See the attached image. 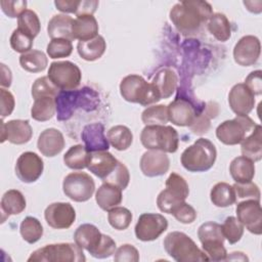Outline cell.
Returning a JSON list of instances; mask_svg holds the SVG:
<instances>
[{
  "label": "cell",
  "instance_id": "7dc6e473",
  "mask_svg": "<svg viewBox=\"0 0 262 262\" xmlns=\"http://www.w3.org/2000/svg\"><path fill=\"white\" fill-rule=\"evenodd\" d=\"M46 51L48 56L52 59L68 57L73 52V44L72 41L68 39H51L47 45Z\"/></svg>",
  "mask_w": 262,
  "mask_h": 262
},
{
  "label": "cell",
  "instance_id": "603a6c76",
  "mask_svg": "<svg viewBox=\"0 0 262 262\" xmlns=\"http://www.w3.org/2000/svg\"><path fill=\"white\" fill-rule=\"evenodd\" d=\"M64 138L62 133L55 128H48L41 132L37 141L39 151L45 157H55L61 152L64 147Z\"/></svg>",
  "mask_w": 262,
  "mask_h": 262
},
{
  "label": "cell",
  "instance_id": "f35d334b",
  "mask_svg": "<svg viewBox=\"0 0 262 262\" xmlns=\"http://www.w3.org/2000/svg\"><path fill=\"white\" fill-rule=\"evenodd\" d=\"M56 111L55 98L42 97L34 100L31 108V116L34 120L39 122H45L50 120Z\"/></svg>",
  "mask_w": 262,
  "mask_h": 262
},
{
  "label": "cell",
  "instance_id": "bcb514c9",
  "mask_svg": "<svg viewBox=\"0 0 262 262\" xmlns=\"http://www.w3.org/2000/svg\"><path fill=\"white\" fill-rule=\"evenodd\" d=\"M221 227L224 237L231 245L236 244L244 234V225L233 216L227 217Z\"/></svg>",
  "mask_w": 262,
  "mask_h": 262
},
{
  "label": "cell",
  "instance_id": "6f0895ef",
  "mask_svg": "<svg viewBox=\"0 0 262 262\" xmlns=\"http://www.w3.org/2000/svg\"><path fill=\"white\" fill-rule=\"evenodd\" d=\"M80 1H76V0H56L54 1V5L55 7L64 13H75L78 10Z\"/></svg>",
  "mask_w": 262,
  "mask_h": 262
},
{
  "label": "cell",
  "instance_id": "277c9868",
  "mask_svg": "<svg viewBox=\"0 0 262 262\" xmlns=\"http://www.w3.org/2000/svg\"><path fill=\"white\" fill-rule=\"evenodd\" d=\"M120 93L126 101L139 103L143 106L161 100L155 86L147 83L139 75H128L123 78L120 83Z\"/></svg>",
  "mask_w": 262,
  "mask_h": 262
},
{
  "label": "cell",
  "instance_id": "1f68e13d",
  "mask_svg": "<svg viewBox=\"0 0 262 262\" xmlns=\"http://www.w3.org/2000/svg\"><path fill=\"white\" fill-rule=\"evenodd\" d=\"M241 150L244 157L258 162L262 159V128L257 124L253 132L241 142Z\"/></svg>",
  "mask_w": 262,
  "mask_h": 262
},
{
  "label": "cell",
  "instance_id": "e0dca14e",
  "mask_svg": "<svg viewBox=\"0 0 262 262\" xmlns=\"http://www.w3.org/2000/svg\"><path fill=\"white\" fill-rule=\"evenodd\" d=\"M261 53V44L259 39L253 35L242 37L233 48L234 61L242 67L255 64Z\"/></svg>",
  "mask_w": 262,
  "mask_h": 262
},
{
  "label": "cell",
  "instance_id": "94428289",
  "mask_svg": "<svg viewBox=\"0 0 262 262\" xmlns=\"http://www.w3.org/2000/svg\"><path fill=\"white\" fill-rule=\"evenodd\" d=\"M236 259L248 261V257L242 252H233V253H230V255L226 257V260H236Z\"/></svg>",
  "mask_w": 262,
  "mask_h": 262
},
{
  "label": "cell",
  "instance_id": "cb8c5ba5",
  "mask_svg": "<svg viewBox=\"0 0 262 262\" xmlns=\"http://www.w3.org/2000/svg\"><path fill=\"white\" fill-rule=\"evenodd\" d=\"M103 238V233L99 229L90 223H84L80 225L74 232L75 243L82 249L88 251L92 255L99 247Z\"/></svg>",
  "mask_w": 262,
  "mask_h": 262
},
{
  "label": "cell",
  "instance_id": "7bdbcfd3",
  "mask_svg": "<svg viewBox=\"0 0 262 262\" xmlns=\"http://www.w3.org/2000/svg\"><path fill=\"white\" fill-rule=\"evenodd\" d=\"M141 120L145 126L166 125L169 121L167 105L156 104L146 107L141 114Z\"/></svg>",
  "mask_w": 262,
  "mask_h": 262
},
{
  "label": "cell",
  "instance_id": "ba28073f",
  "mask_svg": "<svg viewBox=\"0 0 262 262\" xmlns=\"http://www.w3.org/2000/svg\"><path fill=\"white\" fill-rule=\"evenodd\" d=\"M188 194L189 187L186 180L181 175L172 172L166 180V188L157 198L158 208L164 213L171 214L178 205L185 202Z\"/></svg>",
  "mask_w": 262,
  "mask_h": 262
},
{
  "label": "cell",
  "instance_id": "ab89813d",
  "mask_svg": "<svg viewBox=\"0 0 262 262\" xmlns=\"http://www.w3.org/2000/svg\"><path fill=\"white\" fill-rule=\"evenodd\" d=\"M217 114H218V105L215 102H208L206 106V111H204L201 114H198L193 122L190 124L189 126L190 130L198 135L207 133L210 128V120L212 118H215Z\"/></svg>",
  "mask_w": 262,
  "mask_h": 262
},
{
  "label": "cell",
  "instance_id": "836d02e7",
  "mask_svg": "<svg viewBox=\"0 0 262 262\" xmlns=\"http://www.w3.org/2000/svg\"><path fill=\"white\" fill-rule=\"evenodd\" d=\"M210 199L216 207L226 208L235 204L236 194L232 185L226 182H218L212 187Z\"/></svg>",
  "mask_w": 262,
  "mask_h": 262
},
{
  "label": "cell",
  "instance_id": "30bf717a",
  "mask_svg": "<svg viewBox=\"0 0 262 262\" xmlns=\"http://www.w3.org/2000/svg\"><path fill=\"white\" fill-rule=\"evenodd\" d=\"M47 77L60 91H72L80 85L82 73L72 61H53L49 66Z\"/></svg>",
  "mask_w": 262,
  "mask_h": 262
},
{
  "label": "cell",
  "instance_id": "2e32d148",
  "mask_svg": "<svg viewBox=\"0 0 262 262\" xmlns=\"http://www.w3.org/2000/svg\"><path fill=\"white\" fill-rule=\"evenodd\" d=\"M47 224L54 229H67L76 220V211L70 203H52L44 211Z\"/></svg>",
  "mask_w": 262,
  "mask_h": 262
},
{
  "label": "cell",
  "instance_id": "681fc988",
  "mask_svg": "<svg viewBox=\"0 0 262 262\" xmlns=\"http://www.w3.org/2000/svg\"><path fill=\"white\" fill-rule=\"evenodd\" d=\"M34 39L28 34L21 32L18 29H15L10 36V46L11 48L18 53H26L32 50Z\"/></svg>",
  "mask_w": 262,
  "mask_h": 262
},
{
  "label": "cell",
  "instance_id": "b9f144b4",
  "mask_svg": "<svg viewBox=\"0 0 262 262\" xmlns=\"http://www.w3.org/2000/svg\"><path fill=\"white\" fill-rule=\"evenodd\" d=\"M17 29L35 39L41 30V24L37 13L31 9L25 10L17 17Z\"/></svg>",
  "mask_w": 262,
  "mask_h": 262
},
{
  "label": "cell",
  "instance_id": "f6af8a7d",
  "mask_svg": "<svg viewBox=\"0 0 262 262\" xmlns=\"http://www.w3.org/2000/svg\"><path fill=\"white\" fill-rule=\"evenodd\" d=\"M58 93L59 89L50 81L47 76L36 79L32 85V96L34 100L42 97L56 98Z\"/></svg>",
  "mask_w": 262,
  "mask_h": 262
},
{
  "label": "cell",
  "instance_id": "d6a6232c",
  "mask_svg": "<svg viewBox=\"0 0 262 262\" xmlns=\"http://www.w3.org/2000/svg\"><path fill=\"white\" fill-rule=\"evenodd\" d=\"M105 49V40L100 35L90 40L79 41L77 44V50L79 55L87 61H94L100 58L103 55Z\"/></svg>",
  "mask_w": 262,
  "mask_h": 262
},
{
  "label": "cell",
  "instance_id": "4316f807",
  "mask_svg": "<svg viewBox=\"0 0 262 262\" xmlns=\"http://www.w3.org/2000/svg\"><path fill=\"white\" fill-rule=\"evenodd\" d=\"M178 78L176 73L169 68L160 70L152 79L151 84L155 86L161 99H166L172 96L176 90Z\"/></svg>",
  "mask_w": 262,
  "mask_h": 262
},
{
  "label": "cell",
  "instance_id": "4fadbf2b",
  "mask_svg": "<svg viewBox=\"0 0 262 262\" xmlns=\"http://www.w3.org/2000/svg\"><path fill=\"white\" fill-rule=\"evenodd\" d=\"M168 228L167 219L157 213H143L135 225V235L139 241L151 242L157 239Z\"/></svg>",
  "mask_w": 262,
  "mask_h": 262
},
{
  "label": "cell",
  "instance_id": "680465c9",
  "mask_svg": "<svg viewBox=\"0 0 262 262\" xmlns=\"http://www.w3.org/2000/svg\"><path fill=\"white\" fill-rule=\"evenodd\" d=\"M99 2L94 0H81L78 10L76 12V15H84V14H90L93 15V13L96 11V8L98 7Z\"/></svg>",
  "mask_w": 262,
  "mask_h": 262
},
{
  "label": "cell",
  "instance_id": "6da1fadb",
  "mask_svg": "<svg viewBox=\"0 0 262 262\" xmlns=\"http://www.w3.org/2000/svg\"><path fill=\"white\" fill-rule=\"evenodd\" d=\"M213 14L212 6L206 1L189 0L176 3L169 16L175 28L182 34L196 33Z\"/></svg>",
  "mask_w": 262,
  "mask_h": 262
},
{
  "label": "cell",
  "instance_id": "74e56055",
  "mask_svg": "<svg viewBox=\"0 0 262 262\" xmlns=\"http://www.w3.org/2000/svg\"><path fill=\"white\" fill-rule=\"evenodd\" d=\"M90 151L82 144L71 146L63 156V162L67 167L73 170H82L87 168Z\"/></svg>",
  "mask_w": 262,
  "mask_h": 262
},
{
  "label": "cell",
  "instance_id": "9a60e30c",
  "mask_svg": "<svg viewBox=\"0 0 262 262\" xmlns=\"http://www.w3.org/2000/svg\"><path fill=\"white\" fill-rule=\"evenodd\" d=\"M44 169L43 160L36 152H23L15 163V175L25 183H33L39 179Z\"/></svg>",
  "mask_w": 262,
  "mask_h": 262
},
{
  "label": "cell",
  "instance_id": "ac0fdd59",
  "mask_svg": "<svg viewBox=\"0 0 262 262\" xmlns=\"http://www.w3.org/2000/svg\"><path fill=\"white\" fill-rule=\"evenodd\" d=\"M228 103L236 116H248L255 106V95L245 83H237L229 91Z\"/></svg>",
  "mask_w": 262,
  "mask_h": 262
},
{
  "label": "cell",
  "instance_id": "4dcf8cb0",
  "mask_svg": "<svg viewBox=\"0 0 262 262\" xmlns=\"http://www.w3.org/2000/svg\"><path fill=\"white\" fill-rule=\"evenodd\" d=\"M229 172L235 183L250 182L255 176V164L250 159L239 156L231 161Z\"/></svg>",
  "mask_w": 262,
  "mask_h": 262
},
{
  "label": "cell",
  "instance_id": "9f6ffc18",
  "mask_svg": "<svg viewBox=\"0 0 262 262\" xmlns=\"http://www.w3.org/2000/svg\"><path fill=\"white\" fill-rule=\"evenodd\" d=\"M262 72L260 70L254 71L249 74L245 80V84L254 93V95H261L262 93Z\"/></svg>",
  "mask_w": 262,
  "mask_h": 262
},
{
  "label": "cell",
  "instance_id": "ffe728a7",
  "mask_svg": "<svg viewBox=\"0 0 262 262\" xmlns=\"http://www.w3.org/2000/svg\"><path fill=\"white\" fill-rule=\"evenodd\" d=\"M170 160L166 152L149 149L140 159V170L147 177L162 176L168 172Z\"/></svg>",
  "mask_w": 262,
  "mask_h": 262
},
{
  "label": "cell",
  "instance_id": "9c48e42d",
  "mask_svg": "<svg viewBox=\"0 0 262 262\" xmlns=\"http://www.w3.org/2000/svg\"><path fill=\"white\" fill-rule=\"evenodd\" d=\"M256 126L257 124L249 116H236L221 123L216 128V136L223 144L235 145L249 136Z\"/></svg>",
  "mask_w": 262,
  "mask_h": 262
},
{
  "label": "cell",
  "instance_id": "d6986e66",
  "mask_svg": "<svg viewBox=\"0 0 262 262\" xmlns=\"http://www.w3.org/2000/svg\"><path fill=\"white\" fill-rule=\"evenodd\" d=\"M33 130L28 120L1 122V142L8 140L13 144H25L31 140Z\"/></svg>",
  "mask_w": 262,
  "mask_h": 262
},
{
  "label": "cell",
  "instance_id": "83f0119b",
  "mask_svg": "<svg viewBox=\"0 0 262 262\" xmlns=\"http://www.w3.org/2000/svg\"><path fill=\"white\" fill-rule=\"evenodd\" d=\"M27 206L26 199L24 194L17 189H9L7 190L1 199L0 208L2 215V222L5 221L7 217L10 215L20 214Z\"/></svg>",
  "mask_w": 262,
  "mask_h": 262
},
{
  "label": "cell",
  "instance_id": "7a4b0ae2",
  "mask_svg": "<svg viewBox=\"0 0 262 262\" xmlns=\"http://www.w3.org/2000/svg\"><path fill=\"white\" fill-rule=\"evenodd\" d=\"M216 158L217 150L213 142L202 137L183 150L180 161L189 172H206L214 166Z\"/></svg>",
  "mask_w": 262,
  "mask_h": 262
},
{
  "label": "cell",
  "instance_id": "5bb4252c",
  "mask_svg": "<svg viewBox=\"0 0 262 262\" xmlns=\"http://www.w3.org/2000/svg\"><path fill=\"white\" fill-rule=\"evenodd\" d=\"M237 220L251 233L260 235L262 233V209L260 201L248 199L236 205Z\"/></svg>",
  "mask_w": 262,
  "mask_h": 262
},
{
  "label": "cell",
  "instance_id": "91938a15",
  "mask_svg": "<svg viewBox=\"0 0 262 262\" xmlns=\"http://www.w3.org/2000/svg\"><path fill=\"white\" fill-rule=\"evenodd\" d=\"M11 81H12L11 71L4 63H1V86H2V88L10 87Z\"/></svg>",
  "mask_w": 262,
  "mask_h": 262
},
{
  "label": "cell",
  "instance_id": "f1b7e54d",
  "mask_svg": "<svg viewBox=\"0 0 262 262\" xmlns=\"http://www.w3.org/2000/svg\"><path fill=\"white\" fill-rule=\"evenodd\" d=\"M123 200L122 189L114 184L103 182L95 193V201L100 209L110 211L121 204Z\"/></svg>",
  "mask_w": 262,
  "mask_h": 262
},
{
  "label": "cell",
  "instance_id": "db71d44e",
  "mask_svg": "<svg viewBox=\"0 0 262 262\" xmlns=\"http://www.w3.org/2000/svg\"><path fill=\"white\" fill-rule=\"evenodd\" d=\"M2 11L10 18L18 17L27 7V1L16 0V1H1L0 2Z\"/></svg>",
  "mask_w": 262,
  "mask_h": 262
},
{
  "label": "cell",
  "instance_id": "816d5d0a",
  "mask_svg": "<svg viewBox=\"0 0 262 262\" xmlns=\"http://www.w3.org/2000/svg\"><path fill=\"white\" fill-rule=\"evenodd\" d=\"M177 221L183 224H190L196 219V211L189 204L183 202L178 205L171 213Z\"/></svg>",
  "mask_w": 262,
  "mask_h": 262
},
{
  "label": "cell",
  "instance_id": "5b68a950",
  "mask_svg": "<svg viewBox=\"0 0 262 262\" xmlns=\"http://www.w3.org/2000/svg\"><path fill=\"white\" fill-rule=\"evenodd\" d=\"M140 141L146 149L172 154L178 149L179 136L172 126L147 125L141 131Z\"/></svg>",
  "mask_w": 262,
  "mask_h": 262
},
{
  "label": "cell",
  "instance_id": "60d3db41",
  "mask_svg": "<svg viewBox=\"0 0 262 262\" xmlns=\"http://www.w3.org/2000/svg\"><path fill=\"white\" fill-rule=\"evenodd\" d=\"M19 232L24 241L29 244H35L43 235V226L37 218L28 216L21 221Z\"/></svg>",
  "mask_w": 262,
  "mask_h": 262
},
{
  "label": "cell",
  "instance_id": "f546056e",
  "mask_svg": "<svg viewBox=\"0 0 262 262\" xmlns=\"http://www.w3.org/2000/svg\"><path fill=\"white\" fill-rule=\"evenodd\" d=\"M74 18L68 14H56L51 17L47 26V33L51 39H68L74 40L72 34Z\"/></svg>",
  "mask_w": 262,
  "mask_h": 262
},
{
  "label": "cell",
  "instance_id": "e575fe53",
  "mask_svg": "<svg viewBox=\"0 0 262 262\" xmlns=\"http://www.w3.org/2000/svg\"><path fill=\"white\" fill-rule=\"evenodd\" d=\"M106 138L110 144L117 150H126L133 142V134L131 130L124 125L112 127L106 133Z\"/></svg>",
  "mask_w": 262,
  "mask_h": 262
},
{
  "label": "cell",
  "instance_id": "ee69618b",
  "mask_svg": "<svg viewBox=\"0 0 262 262\" xmlns=\"http://www.w3.org/2000/svg\"><path fill=\"white\" fill-rule=\"evenodd\" d=\"M132 213L125 207H115L107 213L110 225L117 230H125L129 227L132 221Z\"/></svg>",
  "mask_w": 262,
  "mask_h": 262
},
{
  "label": "cell",
  "instance_id": "f5cc1de1",
  "mask_svg": "<svg viewBox=\"0 0 262 262\" xmlns=\"http://www.w3.org/2000/svg\"><path fill=\"white\" fill-rule=\"evenodd\" d=\"M114 260L117 262H137L139 261V252L134 246L124 244L116 250Z\"/></svg>",
  "mask_w": 262,
  "mask_h": 262
},
{
  "label": "cell",
  "instance_id": "52a82bcc",
  "mask_svg": "<svg viewBox=\"0 0 262 262\" xmlns=\"http://www.w3.org/2000/svg\"><path fill=\"white\" fill-rule=\"evenodd\" d=\"M198 236L202 244L203 251L208 256L209 260H226L227 252L224 247L225 237L222 232V227L219 223L213 221L203 223L199 227Z\"/></svg>",
  "mask_w": 262,
  "mask_h": 262
},
{
  "label": "cell",
  "instance_id": "44dd1931",
  "mask_svg": "<svg viewBox=\"0 0 262 262\" xmlns=\"http://www.w3.org/2000/svg\"><path fill=\"white\" fill-rule=\"evenodd\" d=\"M167 108L169 121L179 127H189L198 115L194 105L185 98H175Z\"/></svg>",
  "mask_w": 262,
  "mask_h": 262
},
{
  "label": "cell",
  "instance_id": "c3c4849f",
  "mask_svg": "<svg viewBox=\"0 0 262 262\" xmlns=\"http://www.w3.org/2000/svg\"><path fill=\"white\" fill-rule=\"evenodd\" d=\"M130 181V174L128 168L119 161L116 169L105 178L102 180V182L114 184L118 187H120L122 190L127 188Z\"/></svg>",
  "mask_w": 262,
  "mask_h": 262
},
{
  "label": "cell",
  "instance_id": "7c38bea8",
  "mask_svg": "<svg viewBox=\"0 0 262 262\" xmlns=\"http://www.w3.org/2000/svg\"><path fill=\"white\" fill-rule=\"evenodd\" d=\"M97 96L95 92L91 89L84 88L83 90H72V91H59L55 98L57 119L59 121L68 120L71 118L73 111L77 107H82L83 105H90L87 102V98Z\"/></svg>",
  "mask_w": 262,
  "mask_h": 262
},
{
  "label": "cell",
  "instance_id": "7402d4cb",
  "mask_svg": "<svg viewBox=\"0 0 262 262\" xmlns=\"http://www.w3.org/2000/svg\"><path fill=\"white\" fill-rule=\"evenodd\" d=\"M118 163L119 161L107 150L92 151L89 155L87 169L103 180L116 169Z\"/></svg>",
  "mask_w": 262,
  "mask_h": 262
},
{
  "label": "cell",
  "instance_id": "8d00e7d4",
  "mask_svg": "<svg viewBox=\"0 0 262 262\" xmlns=\"http://www.w3.org/2000/svg\"><path fill=\"white\" fill-rule=\"evenodd\" d=\"M21 69L30 73H39L46 69L48 58L43 51L32 49L19 56Z\"/></svg>",
  "mask_w": 262,
  "mask_h": 262
},
{
  "label": "cell",
  "instance_id": "d4e9b609",
  "mask_svg": "<svg viewBox=\"0 0 262 262\" xmlns=\"http://www.w3.org/2000/svg\"><path fill=\"white\" fill-rule=\"evenodd\" d=\"M81 138L88 151L107 150L110 142L104 136V126L101 123L88 124L83 128Z\"/></svg>",
  "mask_w": 262,
  "mask_h": 262
},
{
  "label": "cell",
  "instance_id": "3957f363",
  "mask_svg": "<svg viewBox=\"0 0 262 262\" xmlns=\"http://www.w3.org/2000/svg\"><path fill=\"white\" fill-rule=\"evenodd\" d=\"M167 254L177 262L209 261L208 256L184 232L172 231L164 239Z\"/></svg>",
  "mask_w": 262,
  "mask_h": 262
},
{
  "label": "cell",
  "instance_id": "f907efd6",
  "mask_svg": "<svg viewBox=\"0 0 262 262\" xmlns=\"http://www.w3.org/2000/svg\"><path fill=\"white\" fill-rule=\"evenodd\" d=\"M236 198L238 199H253L260 201L261 192L258 185L252 181L246 183H234L233 185Z\"/></svg>",
  "mask_w": 262,
  "mask_h": 262
},
{
  "label": "cell",
  "instance_id": "484cf974",
  "mask_svg": "<svg viewBox=\"0 0 262 262\" xmlns=\"http://www.w3.org/2000/svg\"><path fill=\"white\" fill-rule=\"evenodd\" d=\"M98 24L96 18L90 14L79 15L74 19L72 27L73 38L86 41L98 36Z\"/></svg>",
  "mask_w": 262,
  "mask_h": 262
},
{
  "label": "cell",
  "instance_id": "d590c367",
  "mask_svg": "<svg viewBox=\"0 0 262 262\" xmlns=\"http://www.w3.org/2000/svg\"><path fill=\"white\" fill-rule=\"evenodd\" d=\"M209 32L221 42L227 41L231 37V25L225 14L216 12L208 20Z\"/></svg>",
  "mask_w": 262,
  "mask_h": 262
},
{
  "label": "cell",
  "instance_id": "8992f818",
  "mask_svg": "<svg viewBox=\"0 0 262 262\" xmlns=\"http://www.w3.org/2000/svg\"><path fill=\"white\" fill-rule=\"evenodd\" d=\"M86 257L83 249L76 243H60L46 245L34 251L28 261H45V262H84Z\"/></svg>",
  "mask_w": 262,
  "mask_h": 262
},
{
  "label": "cell",
  "instance_id": "11a10c76",
  "mask_svg": "<svg viewBox=\"0 0 262 262\" xmlns=\"http://www.w3.org/2000/svg\"><path fill=\"white\" fill-rule=\"evenodd\" d=\"M0 105H1V118L4 119L7 116H10L14 110L15 101L12 93L4 88L0 89Z\"/></svg>",
  "mask_w": 262,
  "mask_h": 262
},
{
  "label": "cell",
  "instance_id": "8fae6325",
  "mask_svg": "<svg viewBox=\"0 0 262 262\" xmlns=\"http://www.w3.org/2000/svg\"><path fill=\"white\" fill-rule=\"evenodd\" d=\"M63 193L74 202H86L91 199L95 190L93 178L85 172H72L62 182Z\"/></svg>",
  "mask_w": 262,
  "mask_h": 262
}]
</instances>
